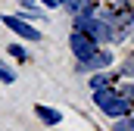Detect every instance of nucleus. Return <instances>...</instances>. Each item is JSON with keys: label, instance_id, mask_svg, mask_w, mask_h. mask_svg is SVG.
<instances>
[{"label": "nucleus", "instance_id": "f257e3e1", "mask_svg": "<svg viewBox=\"0 0 134 131\" xmlns=\"http://www.w3.org/2000/svg\"><path fill=\"white\" fill-rule=\"evenodd\" d=\"M91 97H94V103L100 106V112H103V116H109V119H122V116L134 112V103H131V100H125V97H122V91L112 88V84L97 88Z\"/></svg>", "mask_w": 134, "mask_h": 131}, {"label": "nucleus", "instance_id": "f3484780", "mask_svg": "<svg viewBox=\"0 0 134 131\" xmlns=\"http://www.w3.org/2000/svg\"><path fill=\"white\" fill-rule=\"evenodd\" d=\"M131 41H134V28H131Z\"/></svg>", "mask_w": 134, "mask_h": 131}, {"label": "nucleus", "instance_id": "423d86ee", "mask_svg": "<svg viewBox=\"0 0 134 131\" xmlns=\"http://www.w3.org/2000/svg\"><path fill=\"white\" fill-rule=\"evenodd\" d=\"M34 112H37V119H41L44 125H59V122H63V112H59L56 106H47V103H37V106H34Z\"/></svg>", "mask_w": 134, "mask_h": 131}, {"label": "nucleus", "instance_id": "39448f33", "mask_svg": "<svg viewBox=\"0 0 134 131\" xmlns=\"http://www.w3.org/2000/svg\"><path fill=\"white\" fill-rule=\"evenodd\" d=\"M3 25L13 34H19L22 41H41V31L34 28L28 19H22V16H3Z\"/></svg>", "mask_w": 134, "mask_h": 131}, {"label": "nucleus", "instance_id": "f8f14e48", "mask_svg": "<svg viewBox=\"0 0 134 131\" xmlns=\"http://www.w3.org/2000/svg\"><path fill=\"white\" fill-rule=\"evenodd\" d=\"M0 81H3V84H13V81H16V72L6 63H0Z\"/></svg>", "mask_w": 134, "mask_h": 131}, {"label": "nucleus", "instance_id": "20e7f679", "mask_svg": "<svg viewBox=\"0 0 134 131\" xmlns=\"http://www.w3.org/2000/svg\"><path fill=\"white\" fill-rule=\"evenodd\" d=\"M69 47H72L75 59H87L91 53H97V50H100V44H97L94 37H87L84 31H75V28H72V34H69Z\"/></svg>", "mask_w": 134, "mask_h": 131}, {"label": "nucleus", "instance_id": "0eeeda50", "mask_svg": "<svg viewBox=\"0 0 134 131\" xmlns=\"http://www.w3.org/2000/svg\"><path fill=\"white\" fill-rule=\"evenodd\" d=\"M63 3V9H69L72 16H78V13H97V3L94 0H59Z\"/></svg>", "mask_w": 134, "mask_h": 131}, {"label": "nucleus", "instance_id": "1a4fd4ad", "mask_svg": "<svg viewBox=\"0 0 134 131\" xmlns=\"http://www.w3.org/2000/svg\"><path fill=\"white\" fill-rule=\"evenodd\" d=\"M112 131H134V112L122 116V119H112Z\"/></svg>", "mask_w": 134, "mask_h": 131}, {"label": "nucleus", "instance_id": "4468645a", "mask_svg": "<svg viewBox=\"0 0 134 131\" xmlns=\"http://www.w3.org/2000/svg\"><path fill=\"white\" fill-rule=\"evenodd\" d=\"M25 19L34 22V19H47V16H44V13H37V9H28V13H25Z\"/></svg>", "mask_w": 134, "mask_h": 131}, {"label": "nucleus", "instance_id": "f03ea898", "mask_svg": "<svg viewBox=\"0 0 134 131\" xmlns=\"http://www.w3.org/2000/svg\"><path fill=\"white\" fill-rule=\"evenodd\" d=\"M72 28L84 31L87 37H94L97 44H115V28L109 22H103L97 13H78V16H72Z\"/></svg>", "mask_w": 134, "mask_h": 131}, {"label": "nucleus", "instance_id": "ddd939ff", "mask_svg": "<svg viewBox=\"0 0 134 131\" xmlns=\"http://www.w3.org/2000/svg\"><path fill=\"white\" fill-rule=\"evenodd\" d=\"M119 91H122V97H125V100H131V103H134V84H122Z\"/></svg>", "mask_w": 134, "mask_h": 131}, {"label": "nucleus", "instance_id": "9d476101", "mask_svg": "<svg viewBox=\"0 0 134 131\" xmlns=\"http://www.w3.org/2000/svg\"><path fill=\"white\" fill-rule=\"evenodd\" d=\"M6 50H9V56H13V59H19V63H28V59H31V53H28L22 44H9Z\"/></svg>", "mask_w": 134, "mask_h": 131}, {"label": "nucleus", "instance_id": "7ed1b4c3", "mask_svg": "<svg viewBox=\"0 0 134 131\" xmlns=\"http://www.w3.org/2000/svg\"><path fill=\"white\" fill-rule=\"evenodd\" d=\"M112 66V53L109 50H97V53H91L87 59H75V72L78 75H94V72H103V69H109Z\"/></svg>", "mask_w": 134, "mask_h": 131}, {"label": "nucleus", "instance_id": "dca6fc26", "mask_svg": "<svg viewBox=\"0 0 134 131\" xmlns=\"http://www.w3.org/2000/svg\"><path fill=\"white\" fill-rule=\"evenodd\" d=\"M19 6L22 9H34V0H19Z\"/></svg>", "mask_w": 134, "mask_h": 131}, {"label": "nucleus", "instance_id": "2eb2a0df", "mask_svg": "<svg viewBox=\"0 0 134 131\" xmlns=\"http://www.w3.org/2000/svg\"><path fill=\"white\" fill-rule=\"evenodd\" d=\"M41 3H44V6H47V9H56V6H63V3H59V0H41Z\"/></svg>", "mask_w": 134, "mask_h": 131}, {"label": "nucleus", "instance_id": "9b49d317", "mask_svg": "<svg viewBox=\"0 0 134 131\" xmlns=\"http://www.w3.org/2000/svg\"><path fill=\"white\" fill-rule=\"evenodd\" d=\"M119 72H122L125 78H134V53H128V56L122 59V66H119Z\"/></svg>", "mask_w": 134, "mask_h": 131}, {"label": "nucleus", "instance_id": "6e6552de", "mask_svg": "<svg viewBox=\"0 0 134 131\" xmlns=\"http://www.w3.org/2000/svg\"><path fill=\"white\" fill-rule=\"evenodd\" d=\"M106 84H112V72H109V69H103V72H94V75H91V91L106 88Z\"/></svg>", "mask_w": 134, "mask_h": 131}]
</instances>
